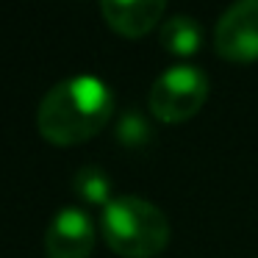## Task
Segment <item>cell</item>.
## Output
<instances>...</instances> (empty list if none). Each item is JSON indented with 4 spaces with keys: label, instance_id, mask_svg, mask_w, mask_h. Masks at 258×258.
<instances>
[{
    "label": "cell",
    "instance_id": "cell-5",
    "mask_svg": "<svg viewBox=\"0 0 258 258\" xmlns=\"http://www.w3.org/2000/svg\"><path fill=\"white\" fill-rule=\"evenodd\" d=\"M95 247L92 217L78 206H67L50 219L45 233L47 258H89Z\"/></svg>",
    "mask_w": 258,
    "mask_h": 258
},
{
    "label": "cell",
    "instance_id": "cell-9",
    "mask_svg": "<svg viewBox=\"0 0 258 258\" xmlns=\"http://www.w3.org/2000/svg\"><path fill=\"white\" fill-rule=\"evenodd\" d=\"M150 125L142 117L136 108H128L122 111V117L117 119V139L122 142L125 147H145L150 142Z\"/></svg>",
    "mask_w": 258,
    "mask_h": 258
},
{
    "label": "cell",
    "instance_id": "cell-2",
    "mask_svg": "<svg viewBox=\"0 0 258 258\" xmlns=\"http://www.w3.org/2000/svg\"><path fill=\"white\" fill-rule=\"evenodd\" d=\"M106 244L125 258H153L169 241V219L156 203L139 195H119L103 208Z\"/></svg>",
    "mask_w": 258,
    "mask_h": 258
},
{
    "label": "cell",
    "instance_id": "cell-6",
    "mask_svg": "<svg viewBox=\"0 0 258 258\" xmlns=\"http://www.w3.org/2000/svg\"><path fill=\"white\" fill-rule=\"evenodd\" d=\"M100 12L114 31L125 36H142L161 20L164 0H103Z\"/></svg>",
    "mask_w": 258,
    "mask_h": 258
},
{
    "label": "cell",
    "instance_id": "cell-8",
    "mask_svg": "<svg viewBox=\"0 0 258 258\" xmlns=\"http://www.w3.org/2000/svg\"><path fill=\"white\" fill-rule=\"evenodd\" d=\"M73 191L81 197V200L97 203V206H103V208L114 200L108 172L100 169V167H95V164H86V167H81L78 172L73 175Z\"/></svg>",
    "mask_w": 258,
    "mask_h": 258
},
{
    "label": "cell",
    "instance_id": "cell-1",
    "mask_svg": "<svg viewBox=\"0 0 258 258\" xmlns=\"http://www.w3.org/2000/svg\"><path fill=\"white\" fill-rule=\"evenodd\" d=\"M114 114V95L97 75L58 81L42 97L36 128L53 145H78L106 128Z\"/></svg>",
    "mask_w": 258,
    "mask_h": 258
},
{
    "label": "cell",
    "instance_id": "cell-7",
    "mask_svg": "<svg viewBox=\"0 0 258 258\" xmlns=\"http://www.w3.org/2000/svg\"><path fill=\"white\" fill-rule=\"evenodd\" d=\"M161 45L169 53L178 56H191L203 42V28L191 14H172L169 20L161 23V34H158Z\"/></svg>",
    "mask_w": 258,
    "mask_h": 258
},
{
    "label": "cell",
    "instance_id": "cell-4",
    "mask_svg": "<svg viewBox=\"0 0 258 258\" xmlns=\"http://www.w3.org/2000/svg\"><path fill=\"white\" fill-rule=\"evenodd\" d=\"M217 53L228 61L258 58V0H239L228 6L214 28Z\"/></svg>",
    "mask_w": 258,
    "mask_h": 258
},
{
    "label": "cell",
    "instance_id": "cell-3",
    "mask_svg": "<svg viewBox=\"0 0 258 258\" xmlns=\"http://www.w3.org/2000/svg\"><path fill=\"white\" fill-rule=\"evenodd\" d=\"M208 97V75L197 64H172L150 86V111L161 122L195 117Z\"/></svg>",
    "mask_w": 258,
    "mask_h": 258
}]
</instances>
